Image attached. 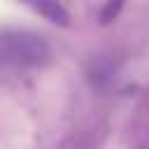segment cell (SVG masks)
I'll use <instances>...</instances> for the list:
<instances>
[{"label":"cell","mask_w":149,"mask_h":149,"mask_svg":"<svg viewBox=\"0 0 149 149\" xmlns=\"http://www.w3.org/2000/svg\"><path fill=\"white\" fill-rule=\"evenodd\" d=\"M51 61L49 42L26 28L0 30V63L9 68H42Z\"/></svg>","instance_id":"cell-1"},{"label":"cell","mask_w":149,"mask_h":149,"mask_svg":"<svg viewBox=\"0 0 149 149\" xmlns=\"http://www.w3.org/2000/svg\"><path fill=\"white\" fill-rule=\"evenodd\" d=\"M19 2L54 26H63V28L70 26V14L61 5V0H19Z\"/></svg>","instance_id":"cell-2"}]
</instances>
